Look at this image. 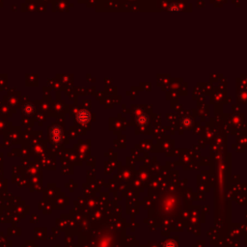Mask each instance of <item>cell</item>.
<instances>
[{"mask_svg": "<svg viewBox=\"0 0 247 247\" xmlns=\"http://www.w3.org/2000/svg\"><path fill=\"white\" fill-rule=\"evenodd\" d=\"M77 119L80 123H87L90 120V114L87 111H80L77 115Z\"/></svg>", "mask_w": 247, "mask_h": 247, "instance_id": "6da1fadb", "label": "cell"}, {"mask_svg": "<svg viewBox=\"0 0 247 247\" xmlns=\"http://www.w3.org/2000/svg\"><path fill=\"white\" fill-rule=\"evenodd\" d=\"M61 131H60V128L59 127H54L53 130L51 131V137L53 140H55V141H59L60 140V138H61Z\"/></svg>", "mask_w": 247, "mask_h": 247, "instance_id": "7a4b0ae2", "label": "cell"}]
</instances>
